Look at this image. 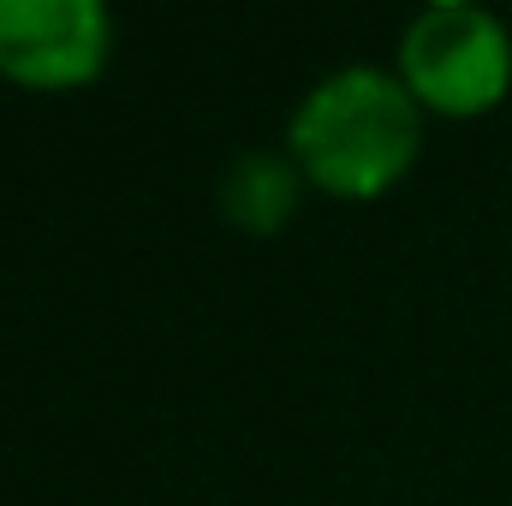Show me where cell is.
I'll use <instances>...</instances> for the list:
<instances>
[{"label":"cell","mask_w":512,"mask_h":506,"mask_svg":"<svg viewBox=\"0 0 512 506\" xmlns=\"http://www.w3.org/2000/svg\"><path fill=\"white\" fill-rule=\"evenodd\" d=\"M423 149V108L405 90L393 66H334L316 78L292 120H286V155L298 161L304 185L340 203H370L393 191Z\"/></svg>","instance_id":"1"},{"label":"cell","mask_w":512,"mask_h":506,"mask_svg":"<svg viewBox=\"0 0 512 506\" xmlns=\"http://www.w3.org/2000/svg\"><path fill=\"white\" fill-rule=\"evenodd\" d=\"M393 72L405 78L423 114H441V120L489 114L512 84V30L489 6L435 0L411 12V24L399 30Z\"/></svg>","instance_id":"2"},{"label":"cell","mask_w":512,"mask_h":506,"mask_svg":"<svg viewBox=\"0 0 512 506\" xmlns=\"http://www.w3.org/2000/svg\"><path fill=\"white\" fill-rule=\"evenodd\" d=\"M114 18L102 0H0V78L24 90H78L102 78Z\"/></svg>","instance_id":"3"},{"label":"cell","mask_w":512,"mask_h":506,"mask_svg":"<svg viewBox=\"0 0 512 506\" xmlns=\"http://www.w3.org/2000/svg\"><path fill=\"white\" fill-rule=\"evenodd\" d=\"M298 197H304V173L286 149H245L221 173V215L256 239L280 233L298 215Z\"/></svg>","instance_id":"4"}]
</instances>
